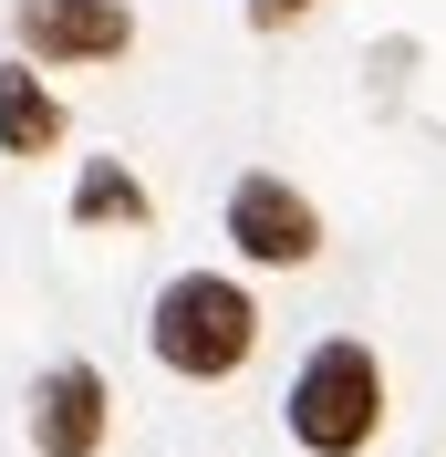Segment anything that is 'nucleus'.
I'll list each match as a JSON object with an SVG mask.
<instances>
[{
    "instance_id": "f257e3e1",
    "label": "nucleus",
    "mask_w": 446,
    "mask_h": 457,
    "mask_svg": "<svg viewBox=\"0 0 446 457\" xmlns=\"http://www.w3.org/2000/svg\"><path fill=\"white\" fill-rule=\"evenodd\" d=\"M145 343H156V364L187 374V385H228V374L260 353V302L228 270H177L156 291V312H145Z\"/></svg>"
},
{
    "instance_id": "f03ea898",
    "label": "nucleus",
    "mask_w": 446,
    "mask_h": 457,
    "mask_svg": "<svg viewBox=\"0 0 446 457\" xmlns=\"http://www.w3.org/2000/svg\"><path fill=\"white\" fill-rule=\"evenodd\" d=\"M280 427H291V447L311 457H363L374 436H384V364L363 353V343H311L301 364H291V395H280Z\"/></svg>"
},
{
    "instance_id": "7ed1b4c3",
    "label": "nucleus",
    "mask_w": 446,
    "mask_h": 457,
    "mask_svg": "<svg viewBox=\"0 0 446 457\" xmlns=\"http://www.w3.org/2000/svg\"><path fill=\"white\" fill-rule=\"evenodd\" d=\"M11 31H21V62H125L136 53V11L125 0H11Z\"/></svg>"
},
{
    "instance_id": "20e7f679",
    "label": "nucleus",
    "mask_w": 446,
    "mask_h": 457,
    "mask_svg": "<svg viewBox=\"0 0 446 457\" xmlns=\"http://www.w3.org/2000/svg\"><path fill=\"white\" fill-rule=\"evenodd\" d=\"M228 250L260 260V270H301V260L322 250V208H311L291 177L250 167L239 187H228Z\"/></svg>"
},
{
    "instance_id": "39448f33",
    "label": "nucleus",
    "mask_w": 446,
    "mask_h": 457,
    "mask_svg": "<svg viewBox=\"0 0 446 457\" xmlns=\"http://www.w3.org/2000/svg\"><path fill=\"white\" fill-rule=\"evenodd\" d=\"M104 447V374L73 353L31 385V457H94Z\"/></svg>"
},
{
    "instance_id": "423d86ee",
    "label": "nucleus",
    "mask_w": 446,
    "mask_h": 457,
    "mask_svg": "<svg viewBox=\"0 0 446 457\" xmlns=\"http://www.w3.org/2000/svg\"><path fill=\"white\" fill-rule=\"evenodd\" d=\"M62 145V94L42 62H0V156H53Z\"/></svg>"
},
{
    "instance_id": "0eeeda50",
    "label": "nucleus",
    "mask_w": 446,
    "mask_h": 457,
    "mask_svg": "<svg viewBox=\"0 0 446 457\" xmlns=\"http://www.w3.org/2000/svg\"><path fill=\"white\" fill-rule=\"evenodd\" d=\"M145 219H156L145 177L125 167V156H84V177H73V228H145Z\"/></svg>"
},
{
    "instance_id": "6e6552de",
    "label": "nucleus",
    "mask_w": 446,
    "mask_h": 457,
    "mask_svg": "<svg viewBox=\"0 0 446 457\" xmlns=\"http://www.w3.org/2000/svg\"><path fill=\"white\" fill-rule=\"evenodd\" d=\"M301 11H311V0H250V21H260V31H291Z\"/></svg>"
}]
</instances>
